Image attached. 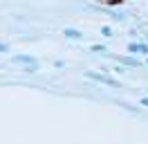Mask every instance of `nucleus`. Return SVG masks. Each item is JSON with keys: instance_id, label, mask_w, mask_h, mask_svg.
Returning a JSON list of instances; mask_svg holds the SVG:
<instances>
[{"instance_id": "1", "label": "nucleus", "mask_w": 148, "mask_h": 144, "mask_svg": "<svg viewBox=\"0 0 148 144\" xmlns=\"http://www.w3.org/2000/svg\"><path fill=\"white\" fill-rule=\"evenodd\" d=\"M85 77L92 81H99V83H106V86H112V88H121V83L117 79H112L108 74H101V72H85Z\"/></svg>"}, {"instance_id": "2", "label": "nucleus", "mask_w": 148, "mask_h": 144, "mask_svg": "<svg viewBox=\"0 0 148 144\" xmlns=\"http://www.w3.org/2000/svg\"><path fill=\"white\" fill-rule=\"evenodd\" d=\"M11 63H18V65H34L38 63L34 56H29V54H14L11 56Z\"/></svg>"}, {"instance_id": "3", "label": "nucleus", "mask_w": 148, "mask_h": 144, "mask_svg": "<svg viewBox=\"0 0 148 144\" xmlns=\"http://www.w3.org/2000/svg\"><path fill=\"white\" fill-rule=\"evenodd\" d=\"M119 59L121 65H126V68H141V61L135 59V56H117Z\"/></svg>"}, {"instance_id": "4", "label": "nucleus", "mask_w": 148, "mask_h": 144, "mask_svg": "<svg viewBox=\"0 0 148 144\" xmlns=\"http://www.w3.org/2000/svg\"><path fill=\"white\" fill-rule=\"evenodd\" d=\"M63 36H65V38H72V41L83 38V34H81L79 29H72V27H65V29H63Z\"/></svg>"}, {"instance_id": "5", "label": "nucleus", "mask_w": 148, "mask_h": 144, "mask_svg": "<svg viewBox=\"0 0 148 144\" xmlns=\"http://www.w3.org/2000/svg\"><path fill=\"white\" fill-rule=\"evenodd\" d=\"M128 52L137 54V52H139V43H130V45H128Z\"/></svg>"}, {"instance_id": "6", "label": "nucleus", "mask_w": 148, "mask_h": 144, "mask_svg": "<svg viewBox=\"0 0 148 144\" xmlns=\"http://www.w3.org/2000/svg\"><path fill=\"white\" fill-rule=\"evenodd\" d=\"M36 68H38V63H34V65H25V72L32 74V72H36Z\"/></svg>"}, {"instance_id": "7", "label": "nucleus", "mask_w": 148, "mask_h": 144, "mask_svg": "<svg viewBox=\"0 0 148 144\" xmlns=\"http://www.w3.org/2000/svg\"><path fill=\"white\" fill-rule=\"evenodd\" d=\"M101 34H103V36H112V29H110L108 25H103V27H101Z\"/></svg>"}, {"instance_id": "8", "label": "nucleus", "mask_w": 148, "mask_h": 144, "mask_svg": "<svg viewBox=\"0 0 148 144\" xmlns=\"http://www.w3.org/2000/svg\"><path fill=\"white\" fill-rule=\"evenodd\" d=\"M90 50H92V52H106V45H92Z\"/></svg>"}, {"instance_id": "9", "label": "nucleus", "mask_w": 148, "mask_h": 144, "mask_svg": "<svg viewBox=\"0 0 148 144\" xmlns=\"http://www.w3.org/2000/svg\"><path fill=\"white\" fill-rule=\"evenodd\" d=\"M139 52H141V54H148V45L146 43H139Z\"/></svg>"}, {"instance_id": "10", "label": "nucleus", "mask_w": 148, "mask_h": 144, "mask_svg": "<svg viewBox=\"0 0 148 144\" xmlns=\"http://www.w3.org/2000/svg\"><path fill=\"white\" fill-rule=\"evenodd\" d=\"M101 2H106V5H121V0H101Z\"/></svg>"}, {"instance_id": "11", "label": "nucleus", "mask_w": 148, "mask_h": 144, "mask_svg": "<svg viewBox=\"0 0 148 144\" xmlns=\"http://www.w3.org/2000/svg\"><path fill=\"white\" fill-rule=\"evenodd\" d=\"M0 52H9V45H7V43H0Z\"/></svg>"}, {"instance_id": "12", "label": "nucleus", "mask_w": 148, "mask_h": 144, "mask_svg": "<svg viewBox=\"0 0 148 144\" xmlns=\"http://www.w3.org/2000/svg\"><path fill=\"white\" fill-rule=\"evenodd\" d=\"M141 106H148V97H141Z\"/></svg>"}, {"instance_id": "13", "label": "nucleus", "mask_w": 148, "mask_h": 144, "mask_svg": "<svg viewBox=\"0 0 148 144\" xmlns=\"http://www.w3.org/2000/svg\"><path fill=\"white\" fill-rule=\"evenodd\" d=\"M146 65H148V59H146Z\"/></svg>"}]
</instances>
